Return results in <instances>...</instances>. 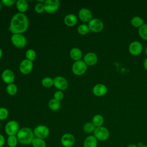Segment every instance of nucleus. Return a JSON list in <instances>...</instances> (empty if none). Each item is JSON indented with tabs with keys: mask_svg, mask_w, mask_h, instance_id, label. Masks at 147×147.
I'll list each match as a JSON object with an SVG mask.
<instances>
[{
	"mask_svg": "<svg viewBox=\"0 0 147 147\" xmlns=\"http://www.w3.org/2000/svg\"><path fill=\"white\" fill-rule=\"evenodd\" d=\"M29 20L24 13H18L14 14L10 21L9 29L13 34H22L28 28Z\"/></svg>",
	"mask_w": 147,
	"mask_h": 147,
	"instance_id": "1",
	"label": "nucleus"
},
{
	"mask_svg": "<svg viewBox=\"0 0 147 147\" xmlns=\"http://www.w3.org/2000/svg\"><path fill=\"white\" fill-rule=\"evenodd\" d=\"M16 137L18 142L22 145H28L32 144L33 140L34 138V134L31 129L25 127L19 130Z\"/></svg>",
	"mask_w": 147,
	"mask_h": 147,
	"instance_id": "2",
	"label": "nucleus"
},
{
	"mask_svg": "<svg viewBox=\"0 0 147 147\" xmlns=\"http://www.w3.org/2000/svg\"><path fill=\"white\" fill-rule=\"evenodd\" d=\"M94 136L98 141H105L107 140L110 136V131L107 128L104 126L97 127L94 131Z\"/></svg>",
	"mask_w": 147,
	"mask_h": 147,
	"instance_id": "3",
	"label": "nucleus"
},
{
	"mask_svg": "<svg viewBox=\"0 0 147 147\" xmlns=\"http://www.w3.org/2000/svg\"><path fill=\"white\" fill-rule=\"evenodd\" d=\"M87 65L83 60H78L74 62L72 67L73 73L78 76L83 75L87 71Z\"/></svg>",
	"mask_w": 147,
	"mask_h": 147,
	"instance_id": "4",
	"label": "nucleus"
},
{
	"mask_svg": "<svg viewBox=\"0 0 147 147\" xmlns=\"http://www.w3.org/2000/svg\"><path fill=\"white\" fill-rule=\"evenodd\" d=\"M20 130L18 123L14 120L9 121L5 126V131L6 134L10 136H16Z\"/></svg>",
	"mask_w": 147,
	"mask_h": 147,
	"instance_id": "5",
	"label": "nucleus"
},
{
	"mask_svg": "<svg viewBox=\"0 0 147 147\" xmlns=\"http://www.w3.org/2000/svg\"><path fill=\"white\" fill-rule=\"evenodd\" d=\"M12 44L17 48H22L27 43L26 37L22 34H13L11 37Z\"/></svg>",
	"mask_w": 147,
	"mask_h": 147,
	"instance_id": "6",
	"label": "nucleus"
},
{
	"mask_svg": "<svg viewBox=\"0 0 147 147\" xmlns=\"http://www.w3.org/2000/svg\"><path fill=\"white\" fill-rule=\"evenodd\" d=\"M88 26L90 30L94 33L100 32L104 28V24L102 21L99 18H92L88 23Z\"/></svg>",
	"mask_w": 147,
	"mask_h": 147,
	"instance_id": "7",
	"label": "nucleus"
},
{
	"mask_svg": "<svg viewBox=\"0 0 147 147\" xmlns=\"http://www.w3.org/2000/svg\"><path fill=\"white\" fill-rule=\"evenodd\" d=\"M44 9L48 13L51 14L56 11L60 6V1L58 0H47L44 3Z\"/></svg>",
	"mask_w": 147,
	"mask_h": 147,
	"instance_id": "8",
	"label": "nucleus"
},
{
	"mask_svg": "<svg viewBox=\"0 0 147 147\" xmlns=\"http://www.w3.org/2000/svg\"><path fill=\"white\" fill-rule=\"evenodd\" d=\"M128 50L131 55L138 56L142 52L143 45L140 41H134L129 44Z\"/></svg>",
	"mask_w": 147,
	"mask_h": 147,
	"instance_id": "9",
	"label": "nucleus"
},
{
	"mask_svg": "<svg viewBox=\"0 0 147 147\" xmlns=\"http://www.w3.org/2000/svg\"><path fill=\"white\" fill-rule=\"evenodd\" d=\"M33 132L36 137L44 139L48 137L49 134V129L45 125H38L34 129Z\"/></svg>",
	"mask_w": 147,
	"mask_h": 147,
	"instance_id": "10",
	"label": "nucleus"
},
{
	"mask_svg": "<svg viewBox=\"0 0 147 147\" xmlns=\"http://www.w3.org/2000/svg\"><path fill=\"white\" fill-rule=\"evenodd\" d=\"M33 61L28 60V59H24L20 64V72L25 75H27L29 74L33 69Z\"/></svg>",
	"mask_w": 147,
	"mask_h": 147,
	"instance_id": "11",
	"label": "nucleus"
},
{
	"mask_svg": "<svg viewBox=\"0 0 147 147\" xmlns=\"http://www.w3.org/2000/svg\"><path fill=\"white\" fill-rule=\"evenodd\" d=\"M53 85L60 91L64 90L68 87V82L64 77L57 76L53 79Z\"/></svg>",
	"mask_w": 147,
	"mask_h": 147,
	"instance_id": "12",
	"label": "nucleus"
},
{
	"mask_svg": "<svg viewBox=\"0 0 147 147\" xmlns=\"http://www.w3.org/2000/svg\"><path fill=\"white\" fill-rule=\"evenodd\" d=\"M79 18L83 22H88L92 18L91 11L87 8H82L78 12Z\"/></svg>",
	"mask_w": 147,
	"mask_h": 147,
	"instance_id": "13",
	"label": "nucleus"
},
{
	"mask_svg": "<svg viewBox=\"0 0 147 147\" xmlns=\"http://www.w3.org/2000/svg\"><path fill=\"white\" fill-rule=\"evenodd\" d=\"M75 142V137L70 133L63 134L61 138V143L64 147H71L74 145Z\"/></svg>",
	"mask_w": 147,
	"mask_h": 147,
	"instance_id": "14",
	"label": "nucleus"
},
{
	"mask_svg": "<svg viewBox=\"0 0 147 147\" xmlns=\"http://www.w3.org/2000/svg\"><path fill=\"white\" fill-rule=\"evenodd\" d=\"M2 79L5 83L9 84L14 82L15 76L14 72L9 69H5L2 73Z\"/></svg>",
	"mask_w": 147,
	"mask_h": 147,
	"instance_id": "15",
	"label": "nucleus"
},
{
	"mask_svg": "<svg viewBox=\"0 0 147 147\" xmlns=\"http://www.w3.org/2000/svg\"><path fill=\"white\" fill-rule=\"evenodd\" d=\"M92 92L96 96H103L107 92V87L102 83L96 84L92 88Z\"/></svg>",
	"mask_w": 147,
	"mask_h": 147,
	"instance_id": "16",
	"label": "nucleus"
},
{
	"mask_svg": "<svg viewBox=\"0 0 147 147\" xmlns=\"http://www.w3.org/2000/svg\"><path fill=\"white\" fill-rule=\"evenodd\" d=\"M83 61L87 65L92 66L96 64L98 61V56L94 52H88L84 55Z\"/></svg>",
	"mask_w": 147,
	"mask_h": 147,
	"instance_id": "17",
	"label": "nucleus"
},
{
	"mask_svg": "<svg viewBox=\"0 0 147 147\" xmlns=\"http://www.w3.org/2000/svg\"><path fill=\"white\" fill-rule=\"evenodd\" d=\"M97 146L98 140L94 135L87 136L83 142L84 147H97Z\"/></svg>",
	"mask_w": 147,
	"mask_h": 147,
	"instance_id": "18",
	"label": "nucleus"
},
{
	"mask_svg": "<svg viewBox=\"0 0 147 147\" xmlns=\"http://www.w3.org/2000/svg\"><path fill=\"white\" fill-rule=\"evenodd\" d=\"M64 24L68 26H73L75 25L78 22L76 16L74 14H68L64 17Z\"/></svg>",
	"mask_w": 147,
	"mask_h": 147,
	"instance_id": "19",
	"label": "nucleus"
},
{
	"mask_svg": "<svg viewBox=\"0 0 147 147\" xmlns=\"http://www.w3.org/2000/svg\"><path fill=\"white\" fill-rule=\"evenodd\" d=\"M69 55L71 58L75 61L80 60L82 57V52L78 48H74L71 49Z\"/></svg>",
	"mask_w": 147,
	"mask_h": 147,
	"instance_id": "20",
	"label": "nucleus"
},
{
	"mask_svg": "<svg viewBox=\"0 0 147 147\" xmlns=\"http://www.w3.org/2000/svg\"><path fill=\"white\" fill-rule=\"evenodd\" d=\"M16 7L20 13H23L28 9L29 5L25 0H18L16 2Z\"/></svg>",
	"mask_w": 147,
	"mask_h": 147,
	"instance_id": "21",
	"label": "nucleus"
},
{
	"mask_svg": "<svg viewBox=\"0 0 147 147\" xmlns=\"http://www.w3.org/2000/svg\"><path fill=\"white\" fill-rule=\"evenodd\" d=\"M130 23L133 26L137 28H139L145 24L144 20L139 16L133 17L130 20Z\"/></svg>",
	"mask_w": 147,
	"mask_h": 147,
	"instance_id": "22",
	"label": "nucleus"
},
{
	"mask_svg": "<svg viewBox=\"0 0 147 147\" xmlns=\"http://www.w3.org/2000/svg\"><path fill=\"white\" fill-rule=\"evenodd\" d=\"M92 123L96 127L102 126L104 123V118L100 114H96L92 118Z\"/></svg>",
	"mask_w": 147,
	"mask_h": 147,
	"instance_id": "23",
	"label": "nucleus"
},
{
	"mask_svg": "<svg viewBox=\"0 0 147 147\" xmlns=\"http://www.w3.org/2000/svg\"><path fill=\"white\" fill-rule=\"evenodd\" d=\"M138 33L140 37L144 40H147V24H144L138 28Z\"/></svg>",
	"mask_w": 147,
	"mask_h": 147,
	"instance_id": "24",
	"label": "nucleus"
},
{
	"mask_svg": "<svg viewBox=\"0 0 147 147\" xmlns=\"http://www.w3.org/2000/svg\"><path fill=\"white\" fill-rule=\"evenodd\" d=\"M48 106L51 110L53 111H57L60 107V103L59 101L53 98L49 101Z\"/></svg>",
	"mask_w": 147,
	"mask_h": 147,
	"instance_id": "25",
	"label": "nucleus"
},
{
	"mask_svg": "<svg viewBox=\"0 0 147 147\" xmlns=\"http://www.w3.org/2000/svg\"><path fill=\"white\" fill-rule=\"evenodd\" d=\"M33 147H46V142L44 139L34 137L32 142Z\"/></svg>",
	"mask_w": 147,
	"mask_h": 147,
	"instance_id": "26",
	"label": "nucleus"
},
{
	"mask_svg": "<svg viewBox=\"0 0 147 147\" xmlns=\"http://www.w3.org/2000/svg\"><path fill=\"white\" fill-rule=\"evenodd\" d=\"M96 127L94 126V125L91 122H88L86 123L83 125V131L87 134H90L91 133H94Z\"/></svg>",
	"mask_w": 147,
	"mask_h": 147,
	"instance_id": "27",
	"label": "nucleus"
},
{
	"mask_svg": "<svg viewBox=\"0 0 147 147\" xmlns=\"http://www.w3.org/2000/svg\"><path fill=\"white\" fill-rule=\"evenodd\" d=\"M18 141L16 136H10L7 137V144L9 147H16Z\"/></svg>",
	"mask_w": 147,
	"mask_h": 147,
	"instance_id": "28",
	"label": "nucleus"
},
{
	"mask_svg": "<svg viewBox=\"0 0 147 147\" xmlns=\"http://www.w3.org/2000/svg\"><path fill=\"white\" fill-rule=\"evenodd\" d=\"M6 91L8 94L14 95L17 92V87L14 83L9 84L6 87Z\"/></svg>",
	"mask_w": 147,
	"mask_h": 147,
	"instance_id": "29",
	"label": "nucleus"
},
{
	"mask_svg": "<svg viewBox=\"0 0 147 147\" xmlns=\"http://www.w3.org/2000/svg\"><path fill=\"white\" fill-rule=\"evenodd\" d=\"M90 31V29L88 28V25L85 24H83L80 25L78 28V32L82 35L87 34Z\"/></svg>",
	"mask_w": 147,
	"mask_h": 147,
	"instance_id": "30",
	"label": "nucleus"
},
{
	"mask_svg": "<svg viewBox=\"0 0 147 147\" xmlns=\"http://www.w3.org/2000/svg\"><path fill=\"white\" fill-rule=\"evenodd\" d=\"M25 56H26V59L33 61L36 59V53L34 49H29L26 51V52L25 53Z\"/></svg>",
	"mask_w": 147,
	"mask_h": 147,
	"instance_id": "31",
	"label": "nucleus"
},
{
	"mask_svg": "<svg viewBox=\"0 0 147 147\" xmlns=\"http://www.w3.org/2000/svg\"><path fill=\"white\" fill-rule=\"evenodd\" d=\"M41 84L45 87H51L53 85V79L50 77H45L41 80Z\"/></svg>",
	"mask_w": 147,
	"mask_h": 147,
	"instance_id": "32",
	"label": "nucleus"
},
{
	"mask_svg": "<svg viewBox=\"0 0 147 147\" xmlns=\"http://www.w3.org/2000/svg\"><path fill=\"white\" fill-rule=\"evenodd\" d=\"M9 115L8 110L5 107H0V120H5Z\"/></svg>",
	"mask_w": 147,
	"mask_h": 147,
	"instance_id": "33",
	"label": "nucleus"
},
{
	"mask_svg": "<svg viewBox=\"0 0 147 147\" xmlns=\"http://www.w3.org/2000/svg\"><path fill=\"white\" fill-rule=\"evenodd\" d=\"M34 10L38 13H42L45 11L44 4L41 3H37L34 6Z\"/></svg>",
	"mask_w": 147,
	"mask_h": 147,
	"instance_id": "34",
	"label": "nucleus"
},
{
	"mask_svg": "<svg viewBox=\"0 0 147 147\" xmlns=\"http://www.w3.org/2000/svg\"><path fill=\"white\" fill-rule=\"evenodd\" d=\"M64 97V94L63 93V92L61 91H57L55 92L54 94V99L60 101Z\"/></svg>",
	"mask_w": 147,
	"mask_h": 147,
	"instance_id": "35",
	"label": "nucleus"
},
{
	"mask_svg": "<svg viewBox=\"0 0 147 147\" xmlns=\"http://www.w3.org/2000/svg\"><path fill=\"white\" fill-rule=\"evenodd\" d=\"M1 2L3 5L10 7L13 5L15 3H16L17 1L15 0H2Z\"/></svg>",
	"mask_w": 147,
	"mask_h": 147,
	"instance_id": "36",
	"label": "nucleus"
},
{
	"mask_svg": "<svg viewBox=\"0 0 147 147\" xmlns=\"http://www.w3.org/2000/svg\"><path fill=\"white\" fill-rule=\"evenodd\" d=\"M5 142V139L3 135L0 134V147H2Z\"/></svg>",
	"mask_w": 147,
	"mask_h": 147,
	"instance_id": "37",
	"label": "nucleus"
},
{
	"mask_svg": "<svg viewBox=\"0 0 147 147\" xmlns=\"http://www.w3.org/2000/svg\"><path fill=\"white\" fill-rule=\"evenodd\" d=\"M144 67L145 69L147 71V57L144 60Z\"/></svg>",
	"mask_w": 147,
	"mask_h": 147,
	"instance_id": "38",
	"label": "nucleus"
},
{
	"mask_svg": "<svg viewBox=\"0 0 147 147\" xmlns=\"http://www.w3.org/2000/svg\"><path fill=\"white\" fill-rule=\"evenodd\" d=\"M127 147H138V146L137 145H136V144H129Z\"/></svg>",
	"mask_w": 147,
	"mask_h": 147,
	"instance_id": "39",
	"label": "nucleus"
},
{
	"mask_svg": "<svg viewBox=\"0 0 147 147\" xmlns=\"http://www.w3.org/2000/svg\"><path fill=\"white\" fill-rule=\"evenodd\" d=\"M2 49L0 48V59L2 57Z\"/></svg>",
	"mask_w": 147,
	"mask_h": 147,
	"instance_id": "40",
	"label": "nucleus"
},
{
	"mask_svg": "<svg viewBox=\"0 0 147 147\" xmlns=\"http://www.w3.org/2000/svg\"><path fill=\"white\" fill-rule=\"evenodd\" d=\"M145 55L147 57V45H146V47H145Z\"/></svg>",
	"mask_w": 147,
	"mask_h": 147,
	"instance_id": "41",
	"label": "nucleus"
},
{
	"mask_svg": "<svg viewBox=\"0 0 147 147\" xmlns=\"http://www.w3.org/2000/svg\"><path fill=\"white\" fill-rule=\"evenodd\" d=\"M2 2L1 1H0V10H1V8H2Z\"/></svg>",
	"mask_w": 147,
	"mask_h": 147,
	"instance_id": "42",
	"label": "nucleus"
},
{
	"mask_svg": "<svg viewBox=\"0 0 147 147\" xmlns=\"http://www.w3.org/2000/svg\"><path fill=\"white\" fill-rule=\"evenodd\" d=\"M140 147H147V145H141V146H140Z\"/></svg>",
	"mask_w": 147,
	"mask_h": 147,
	"instance_id": "43",
	"label": "nucleus"
}]
</instances>
